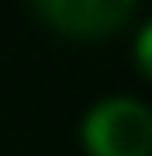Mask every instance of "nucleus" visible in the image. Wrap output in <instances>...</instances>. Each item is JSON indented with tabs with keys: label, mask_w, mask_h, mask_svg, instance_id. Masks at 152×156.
<instances>
[{
	"label": "nucleus",
	"mask_w": 152,
	"mask_h": 156,
	"mask_svg": "<svg viewBox=\"0 0 152 156\" xmlns=\"http://www.w3.org/2000/svg\"><path fill=\"white\" fill-rule=\"evenodd\" d=\"M79 135L93 156H149L152 111L135 97H107L86 111Z\"/></svg>",
	"instance_id": "obj_1"
},
{
	"label": "nucleus",
	"mask_w": 152,
	"mask_h": 156,
	"mask_svg": "<svg viewBox=\"0 0 152 156\" xmlns=\"http://www.w3.org/2000/svg\"><path fill=\"white\" fill-rule=\"evenodd\" d=\"M135 11L131 0H42L35 14H42L52 28L66 35H104Z\"/></svg>",
	"instance_id": "obj_2"
},
{
	"label": "nucleus",
	"mask_w": 152,
	"mask_h": 156,
	"mask_svg": "<svg viewBox=\"0 0 152 156\" xmlns=\"http://www.w3.org/2000/svg\"><path fill=\"white\" fill-rule=\"evenodd\" d=\"M135 56H138V66L152 76V21L138 31V42H135Z\"/></svg>",
	"instance_id": "obj_3"
}]
</instances>
